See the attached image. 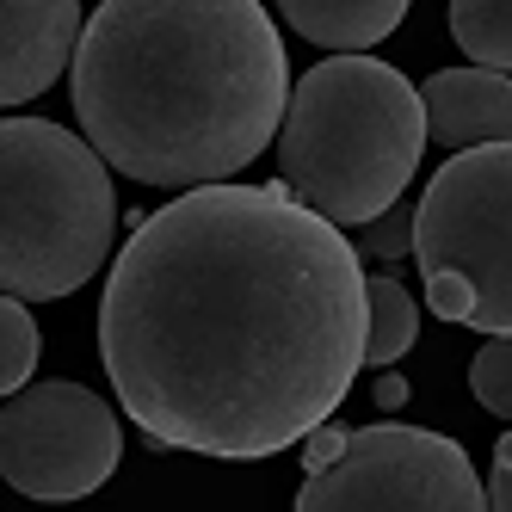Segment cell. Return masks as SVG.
I'll return each mask as SVG.
<instances>
[{"label":"cell","instance_id":"1","mask_svg":"<svg viewBox=\"0 0 512 512\" xmlns=\"http://www.w3.org/2000/svg\"><path fill=\"white\" fill-rule=\"evenodd\" d=\"M99 358L155 451L278 457L364 371L358 247L284 186H186L105 278Z\"/></svg>","mask_w":512,"mask_h":512},{"label":"cell","instance_id":"2","mask_svg":"<svg viewBox=\"0 0 512 512\" xmlns=\"http://www.w3.org/2000/svg\"><path fill=\"white\" fill-rule=\"evenodd\" d=\"M290 62L260 0H99L68 56L81 136L142 186H216L272 149Z\"/></svg>","mask_w":512,"mask_h":512},{"label":"cell","instance_id":"3","mask_svg":"<svg viewBox=\"0 0 512 512\" xmlns=\"http://www.w3.org/2000/svg\"><path fill=\"white\" fill-rule=\"evenodd\" d=\"M278 173L334 229H358L389 210L420 173L426 118L420 93L401 68L377 56H327L284 93L278 118Z\"/></svg>","mask_w":512,"mask_h":512},{"label":"cell","instance_id":"4","mask_svg":"<svg viewBox=\"0 0 512 512\" xmlns=\"http://www.w3.org/2000/svg\"><path fill=\"white\" fill-rule=\"evenodd\" d=\"M112 229L118 192L87 136L0 118V297H75L112 253Z\"/></svg>","mask_w":512,"mask_h":512},{"label":"cell","instance_id":"5","mask_svg":"<svg viewBox=\"0 0 512 512\" xmlns=\"http://www.w3.org/2000/svg\"><path fill=\"white\" fill-rule=\"evenodd\" d=\"M408 253L438 321L512 334V142L457 149L426 179Z\"/></svg>","mask_w":512,"mask_h":512},{"label":"cell","instance_id":"6","mask_svg":"<svg viewBox=\"0 0 512 512\" xmlns=\"http://www.w3.org/2000/svg\"><path fill=\"white\" fill-rule=\"evenodd\" d=\"M297 512H488L457 438L426 426H358L297 494Z\"/></svg>","mask_w":512,"mask_h":512},{"label":"cell","instance_id":"7","mask_svg":"<svg viewBox=\"0 0 512 512\" xmlns=\"http://www.w3.org/2000/svg\"><path fill=\"white\" fill-rule=\"evenodd\" d=\"M124 457V426L87 383L44 377L13 389L0 408V475L25 500H87L112 482Z\"/></svg>","mask_w":512,"mask_h":512},{"label":"cell","instance_id":"8","mask_svg":"<svg viewBox=\"0 0 512 512\" xmlns=\"http://www.w3.org/2000/svg\"><path fill=\"white\" fill-rule=\"evenodd\" d=\"M81 0H0V112L38 99L81 44Z\"/></svg>","mask_w":512,"mask_h":512},{"label":"cell","instance_id":"9","mask_svg":"<svg viewBox=\"0 0 512 512\" xmlns=\"http://www.w3.org/2000/svg\"><path fill=\"white\" fill-rule=\"evenodd\" d=\"M414 93H420L426 142H438V149L512 142V81L500 68H438Z\"/></svg>","mask_w":512,"mask_h":512},{"label":"cell","instance_id":"10","mask_svg":"<svg viewBox=\"0 0 512 512\" xmlns=\"http://www.w3.org/2000/svg\"><path fill=\"white\" fill-rule=\"evenodd\" d=\"M414 0H278V13L297 25V38L321 50H371L408 19Z\"/></svg>","mask_w":512,"mask_h":512},{"label":"cell","instance_id":"11","mask_svg":"<svg viewBox=\"0 0 512 512\" xmlns=\"http://www.w3.org/2000/svg\"><path fill=\"white\" fill-rule=\"evenodd\" d=\"M420 340V303L401 290V278H364V364H395Z\"/></svg>","mask_w":512,"mask_h":512},{"label":"cell","instance_id":"12","mask_svg":"<svg viewBox=\"0 0 512 512\" xmlns=\"http://www.w3.org/2000/svg\"><path fill=\"white\" fill-rule=\"evenodd\" d=\"M451 38L469 50L475 68H500L512 62V0H451Z\"/></svg>","mask_w":512,"mask_h":512},{"label":"cell","instance_id":"13","mask_svg":"<svg viewBox=\"0 0 512 512\" xmlns=\"http://www.w3.org/2000/svg\"><path fill=\"white\" fill-rule=\"evenodd\" d=\"M38 371V321L25 297H0V395H13Z\"/></svg>","mask_w":512,"mask_h":512},{"label":"cell","instance_id":"14","mask_svg":"<svg viewBox=\"0 0 512 512\" xmlns=\"http://www.w3.org/2000/svg\"><path fill=\"white\" fill-rule=\"evenodd\" d=\"M469 389H475V401H482L488 414H512V340L506 334H488V346L475 352V364H469Z\"/></svg>","mask_w":512,"mask_h":512},{"label":"cell","instance_id":"15","mask_svg":"<svg viewBox=\"0 0 512 512\" xmlns=\"http://www.w3.org/2000/svg\"><path fill=\"white\" fill-rule=\"evenodd\" d=\"M408 241H414V204H389V210H377L371 223H358L352 229V247H358V260H401L408 253Z\"/></svg>","mask_w":512,"mask_h":512},{"label":"cell","instance_id":"16","mask_svg":"<svg viewBox=\"0 0 512 512\" xmlns=\"http://www.w3.org/2000/svg\"><path fill=\"white\" fill-rule=\"evenodd\" d=\"M482 506H494V512H506V506H512V438H500V445H494V469H488Z\"/></svg>","mask_w":512,"mask_h":512},{"label":"cell","instance_id":"17","mask_svg":"<svg viewBox=\"0 0 512 512\" xmlns=\"http://www.w3.org/2000/svg\"><path fill=\"white\" fill-rule=\"evenodd\" d=\"M377 408H401V401H408V383H401V371H389V377H377Z\"/></svg>","mask_w":512,"mask_h":512}]
</instances>
